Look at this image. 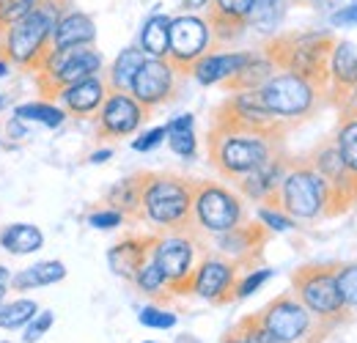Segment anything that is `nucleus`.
<instances>
[{
  "label": "nucleus",
  "instance_id": "f257e3e1",
  "mask_svg": "<svg viewBox=\"0 0 357 343\" xmlns=\"http://www.w3.org/2000/svg\"><path fill=\"white\" fill-rule=\"evenodd\" d=\"M69 11V0H39L31 14H25L20 22H14L0 36V58L22 72H36L52 49L50 39L55 31V22Z\"/></svg>",
  "mask_w": 357,
  "mask_h": 343
},
{
  "label": "nucleus",
  "instance_id": "f03ea898",
  "mask_svg": "<svg viewBox=\"0 0 357 343\" xmlns=\"http://www.w3.org/2000/svg\"><path fill=\"white\" fill-rule=\"evenodd\" d=\"M335 42L338 39L330 31H289V33L272 36L261 47V52L272 61L278 72H291L327 91L330 55Z\"/></svg>",
  "mask_w": 357,
  "mask_h": 343
},
{
  "label": "nucleus",
  "instance_id": "7ed1b4c3",
  "mask_svg": "<svg viewBox=\"0 0 357 343\" xmlns=\"http://www.w3.org/2000/svg\"><path fill=\"white\" fill-rule=\"evenodd\" d=\"M192 195L195 178H184L176 173H146L140 217L157 234L192 231Z\"/></svg>",
  "mask_w": 357,
  "mask_h": 343
},
{
  "label": "nucleus",
  "instance_id": "20e7f679",
  "mask_svg": "<svg viewBox=\"0 0 357 343\" xmlns=\"http://www.w3.org/2000/svg\"><path fill=\"white\" fill-rule=\"evenodd\" d=\"M283 143L286 140L267 137L259 132H242V129L209 127V132H206L209 162L228 181H236L245 173L256 171L275 151L283 148Z\"/></svg>",
  "mask_w": 357,
  "mask_h": 343
},
{
  "label": "nucleus",
  "instance_id": "39448f33",
  "mask_svg": "<svg viewBox=\"0 0 357 343\" xmlns=\"http://www.w3.org/2000/svg\"><path fill=\"white\" fill-rule=\"evenodd\" d=\"M278 209L291 220L330 217V187L308 162V157L289 154V165L278 190Z\"/></svg>",
  "mask_w": 357,
  "mask_h": 343
},
{
  "label": "nucleus",
  "instance_id": "423d86ee",
  "mask_svg": "<svg viewBox=\"0 0 357 343\" xmlns=\"http://www.w3.org/2000/svg\"><path fill=\"white\" fill-rule=\"evenodd\" d=\"M259 96L264 102L272 119H278L286 127H297L313 119L324 102V88L313 86L311 80L297 77L291 72H275L264 86L259 88Z\"/></svg>",
  "mask_w": 357,
  "mask_h": 343
},
{
  "label": "nucleus",
  "instance_id": "0eeeda50",
  "mask_svg": "<svg viewBox=\"0 0 357 343\" xmlns=\"http://www.w3.org/2000/svg\"><path fill=\"white\" fill-rule=\"evenodd\" d=\"M105 61L102 52L93 44H75V47H63V49H50L42 66L33 72L36 88H39V99L47 102H58L61 91L69 86L102 75Z\"/></svg>",
  "mask_w": 357,
  "mask_h": 343
},
{
  "label": "nucleus",
  "instance_id": "6e6552de",
  "mask_svg": "<svg viewBox=\"0 0 357 343\" xmlns=\"http://www.w3.org/2000/svg\"><path fill=\"white\" fill-rule=\"evenodd\" d=\"M297 300L303 302L313 316H319L321 321L341 327L352 319V310H347V305L338 294L335 286V264H303L291 272V289H289Z\"/></svg>",
  "mask_w": 357,
  "mask_h": 343
},
{
  "label": "nucleus",
  "instance_id": "1a4fd4ad",
  "mask_svg": "<svg viewBox=\"0 0 357 343\" xmlns=\"http://www.w3.org/2000/svg\"><path fill=\"white\" fill-rule=\"evenodd\" d=\"M259 319L280 343H324L335 330L333 324L313 316L291 291L269 300L267 307L259 310Z\"/></svg>",
  "mask_w": 357,
  "mask_h": 343
},
{
  "label": "nucleus",
  "instance_id": "9d476101",
  "mask_svg": "<svg viewBox=\"0 0 357 343\" xmlns=\"http://www.w3.org/2000/svg\"><path fill=\"white\" fill-rule=\"evenodd\" d=\"M245 220H248V209L236 190L225 187L220 181H209V178L195 181V195H192V231L195 234L206 239V236L236 228Z\"/></svg>",
  "mask_w": 357,
  "mask_h": 343
},
{
  "label": "nucleus",
  "instance_id": "9b49d317",
  "mask_svg": "<svg viewBox=\"0 0 357 343\" xmlns=\"http://www.w3.org/2000/svg\"><path fill=\"white\" fill-rule=\"evenodd\" d=\"M204 250H206V239L195 231L157 234L151 258L168 277L174 297L192 294V275H195V266L204 256Z\"/></svg>",
  "mask_w": 357,
  "mask_h": 343
},
{
  "label": "nucleus",
  "instance_id": "f8f14e48",
  "mask_svg": "<svg viewBox=\"0 0 357 343\" xmlns=\"http://www.w3.org/2000/svg\"><path fill=\"white\" fill-rule=\"evenodd\" d=\"M212 127L259 132V135L278 137V140H286V135H289L286 124H280L278 119L269 116V110L264 107V102L259 96V88H253V91H234L225 102H220L215 107Z\"/></svg>",
  "mask_w": 357,
  "mask_h": 343
},
{
  "label": "nucleus",
  "instance_id": "ddd939ff",
  "mask_svg": "<svg viewBox=\"0 0 357 343\" xmlns=\"http://www.w3.org/2000/svg\"><path fill=\"white\" fill-rule=\"evenodd\" d=\"M316 173L330 187V217H341L357 206V176L341 160L333 135L319 140L311 151L305 154Z\"/></svg>",
  "mask_w": 357,
  "mask_h": 343
},
{
  "label": "nucleus",
  "instance_id": "4468645a",
  "mask_svg": "<svg viewBox=\"0 0 357 343\" xmlns=\"http://www.w3.org/2000/svg\"><path fill=\"white\" fill-rule=\"evenodd\" d=\"M215 49L209 25L204 17L198 14H181L171 20V31H168V55L165 61L176 69V75L190 77L195 61H201L206 52Z\"/></svg>",
  "mask_w": 357,
  "mask_h": 343
},
{
  "label": "nucleus",
  "instance_id": "2eb2a0df",
  "mask_svg": "<svg viewBox=\"0 0 357 343\" xmlns=\"http://www.w3.org/2000/svg\"><path fill=\"white\" fill-rule=\"evenodd\" d=\"M242 277V266L228 261L215 250H204V256L192 275V294L212 305H231L236 302V283Z\"/></svg>",
  "mask_w": 357,
  "mask_h": 343
},
{
  "label": "nucleus",
  "instance_id": "dca6fc26",
  "mask_svg": "<svg viewBox=\"0 0 357 343\" xmlns=\"http://www.w3.org/2000/svg\"><path fill=\"white\" fill-rule=\"evenodd\" d=\"M269 228H264L259 220H245L239 222L236 228L225 231V234H215V236H206L212 242L209 250L220 253L228 261L239 264L242 269H256L264 258V250H267V242H269Z\"/></svg>",
  "mask_w": 357,
  "mask_h": 343
},
{
  "label": "nucleus",
  "instance_id": "f3484780",
  "mask_svg": "<svg viewBox=\"0 0 357 343\" xmlns=\"http://www.w3.org/2000/svg\"><path fill=\"white\" fill-rule=\"evenodd\" d=\"M178 80H181V75H176V69L165 58H146L135 75L130 93L140 102L143 110L154 113L157 107L171 105L176 99Z\"/></svg>",
  "mask_w": 357,
  "mask_h": 343
},
{
  "label": "nucleus",
  "instance_id": "a211bd4d",
  "mask_svg": "<svg viewBox=\"0 0 357 343\" xmlns=\"http://www.w3.org/2000/svg\"><path fill=\"white\" fill-rule=\"evenodd\" d=\"M96 119V137L99 140H124L132 132L143 127V121L149 119V110L140 107V102L132 93H121V91H107Z\"/></svg>",
  "mask_w": 357,
  "mask_h": 343
},
{
  "label": "nucleus",
  "instance_id": "6ab92c4d",
  "mask_svg": "<svg viewBox=\"0 0 357 343\" xmlns=\"http://www.w3.org/2000/svg\"><path fill=\"white\" fill-rule=\"evenodd\" d=\"M324 102L335 110L357 107V44L347 39H338L333 47Z\"/></svg>",
  "mask_w": 357,
  "mask_h": 343
},
{
  "label": "nucleus",
  "instance_id": "aec40b11",
  "mask_svg": "<svg viewBox=\"0 0 357 343\" xmlns=\"http://www.w3.org/2000/svg\"><path fill=\"white\" fill-rule=\"evenodd\" d=\"M289 165V154L280 148L269 157L267 162H261L256 171L245 173L242 178H236V192L259 206H275L278 209V190L283 181V173Z\"/></svg>",
  "mask_w": 357,
  "mask_h": 343
},
{
  "label": "nucleus",
  "instance_id": "412c9836",
  "mask_svg": "<svg viewBox=\"0 0 357 343\" xmlns=\"http://www.w3.org/2000/svg\"><path fill=\"white\" fill-rule=\"evenodd\" d=\"M250 11L253 0H209V6L204 8V20L215 47L236 42L250 28Z\"/></svg>",
  "mask_w": 357,
  "mask_h": 343
},
{
  "label": "nucleus",
  "instance_id": "4be33fe9",
  "mask_svg": "<svg viewBox=\"0 0 357 343\" xmlns=\"http://www.w3.org/2000/svg\"><path fill=\"white\" fill-rule=\"evenodd\" d=\"M107 80L102 75H93L86 77L75 86H69L66 91H61L58 96V105L66 110V116H75V119H93L107 96Z\"/></svg>",
  "mask_w": 357,
  "mask_h": 343
},
{
  "label": "nucleus",
  "instance_id": "5701e85b",
  "mask_svg": "<svg viewBox=\"0 0 357 343\" xmlns=\"http://www.w3.org/2000/svg\"><path fill=\"white\" fill-rule=\"evenodd\" d=\"M250 58V52H206L201 61H195L190 77L198 83V86H225L242 66L245 61Z\"/></svg>",
  "mask_w": 357,
  "mask_h": 343
},
{
  "label": "nucleus",
  "instance_id": "b1692460",
  "mask_svg": "<svg viewBox=\"0 0 357 343\" xmlns=\"http://www.w3.org/2000/svg\"><path fill=\"white\" fill-rule=\"evenodd\" d=\"M154 242H157V234H149V236H127V239L116 242V245L107 250V264H110V269H113L119 277L132 280L135 272L151 258Z\"/></svg>",
  "mask_w": 357,
  "mask_h": 343
},
{
  "label": "nucleus",
  "instance_id": "393cba45",
  "mask_svg": "<svg viewBox=\"0 0 357 343\" xmlns=\"http://www.w3.org/2000/svg\"><path fill=\"white\" fill-rule=\"evenodd\" d=\"M96 42V25L86 11H75L69 8L52 31L50 47L52 49H63V47H75V44H93Z\"/></svg>",
  "mask_w": 357,
  "mask_h": 343
},
{
  "label": "nucleus",
  "instance_id": "a878e982",
  "mask_svg": "<svg viewBox=\"0 0 357 343\" xmlns=\"http://www.w3.org/2000/svg\"><path fill=\"white\" fill-rule=\"evenodd\" d=\"M143 181H146V173H135V176L116 181L105 195V206L121 212L124 217L137 220L140 217V198H143Z\"/></svg>",
  "mask_w": 357,
  "mask_h": 343
},
{
  "label": "nucleus",
  "instance_id": "bb28decb",
  "mask_svg": "<svg viewBox=\"0 0 357 343\" xmlns=\"http://www.w3.org/2000/svg\"><path fill=\"white\" fill-rule=\"evenodd\" d=\"M66 277V266L61 261H39L17 275H11L8 289L14 291H31V289H45V286H55Z\"/></svg>",
  "mask_w": 357,
  "mask_h": 343
},
{
  "label": "nucleus",
  "instance_id": "cd10ccee",
  "mask_svg": "<svg viewBox=\"0 0 357 343\" xmlns=\"http://www.w3.org/2000/svg\"><path fill=\"white\" fill-rule=\"evenodd\" d=\"M0 247L11 256H31L45 247V234L31 222H14L0 231Z\"/></svg>",
  "mask_w": 357,
  "mask_h": 343
},
{
  "label": "nucleus",
  "instance_id": "c85d7f7f",
  "mask_svg": "<svg viewBox=\"0 0 357 343\" xmlns=\"http://www.w3.org/2000/svg\"><path fill=\"white\" fill-rule=\"evenodd\" d=\"M275 72H278V69L272 66V61H269L264 52H250V58L245 61V66L225 83V91L234 93V91H253V88H261Z\"/></svg>",
  "mask_w": 357,
  "mask_h": 343
},
{
  "label": "nucleus",
  "instance_id": "c756f323",
  "mask_svg": "<svg viewBox=\"0 0 357 343\" xmlns=\"http://www.w3.org/2000/svg\"><path fill=\"white\" fill-rule=\"evenodd\" d=\"M132 283H135V289H137L143 297H149L154 305H165V302L174 300L171 283H168V277L162 275V269L157 266L154 258H149V261L135 272Z\"/></svg>",
  "mask_w": 357,
  "mask_h": 343
},
{
  "label": "nucleus",
  "instance_id": "7c9ffc66",
  "mask_svg": "<svg viewBox=\"0 0 357 343\" xmlns=\"http://www.w3.org/2000/svg\"><path fill=\"white\" fill-rule=\"evenodd\" d=\"M143 61H146V55H143L140 47H127V49H121V52L116 55V61L110 63V69H107V88H110V91L130 93L135 75H137V69L143 66Z\"/></svg>",
  "mask_w": 357,
  "mask_h": 343
},
{
  "label": "nucleus",
  "instance_id": "2f4dec72",
  "mask_svg": "<svg viewBox=\"0 0 357 343\" xmlns=\"http://www.w3.org/2000/svg\"><path fill=\"white\" fill-rule=\"evenodd\" d=\"M333 140L344 165L357 176V107L338 110V127L333 132Z\"/></svg>",
  "mask_w": 357,
  "mask_h": 343
},
{
  "label": "nucleus",
  "instance_id": "473e14b6",
  "mask_svg": "<svg viewBox=\"0 0 357 343\" xmlns=\"http://www.w3.org/2000/svg\"><path fill=\"white\" fill-rule=\"evenodd\" d=\"M168 31H171V17L165 14H151L143 22L140 31V49L146 58H165L168 55Z\"/></svg>",
  "mask_w": 357,
  "mask_h": 343
},
{
  "label": "nucleus",
  "instance_id": "72a5a7b5",
  "mask_svg": "<svg viewBox=\"0 0 357 343\" xmlns=\"http://www.w3.org/2000/svg\"><path fill=\"white\" fill-rule=\"evenodd\" d=\"M165 140L171 146V151L178 154L181 160H192L195 157V148H198V140H195V116L184 113L174 119L171 124H165Z\"/></svg>",
  "mask_w": 357,
  "mask_h": 343
},
{
  "label": "nucleus",
  "instance_id": "f704fd0d",
  "mask_svg": "<svg viewBox=\"0 0 357 343\" xmlns=\"http://www.w3.org/2000/svg\"><path fill=\"white\" fill-rule=\"evenodd\" d=\"M14 116L22 119L25 124H45V127L55 129L66 121V110L58 105V102H25V105H17L14 107Z\"/></svg>",
  "mask_w": 357,
  "mask_h": 343
},
{
  "label": "nucleus",
  "instance_id": "c9c22d12",
  "mask_svg": "<svg viewBox=\"0 0 357 343\" xmlns=\"http://www.w3.org/2000/svg\"><path fill=\"white\" fill-rule=\"evenodd\" d=\"M36 313H39V305L33 300H3L0 302V330H22Z\"/></svg>",
  "mask_w": 357,
  "mask_h": 343
},
{
  "label": "nucleus",
  "instance_id": "e433bc0d",
  "mask_svg": "<svg viewBox=\"0 0 357 343\" xmlns=\"http://www.w3.org/2000/svg\"><path fill=\"white\" fill-rule=\"evenodd\" d=\"M283 11H286V0H253L250 25L259 33H269L283 20Z\"/></svg>",
  "mask_w": 357,
  "mask_h": 343
},
{
  "label": "nucleus",
  "instance_id": "4c0bfd02",
  "mask_svg": "<svg viewBox=\"0 0 357 343\" xmlns=\"http://www.w3.org/2000/svg\"><path fill=\"white\" fill-rule=\"evenodd\" d=\"M335 286L347 310H357V264H335Z\"/></svg>",
  "mask_w": 357,
  "mask_h": 343
},
{
  "label": "nucleus",
  "instance_id": "58836bf2",
  "mask_svg": "<svg viewBox=\"0 0 357 343\" xmlns=\"http://www.w3.org/2000/svg\"><path fill=\"white\" fill-rule=\"evenodd\" d=\"M236 330L242 333L245 343H280L272 333H269L267 327L261 324L259 313H248V316H242V319L236 321Z\"/></svg>",
  "mask_w": 357,
  "mask_h": 343
},
{
  "label": "nucleus",
  "instance_id": "ea45409f",
  "mask_svg": "<svg viewBox=\"0 0 357 343\" xmlns=\"http://www.w3.org/2000/svg\"><path fill=\"white\" fill-rule=\"evenodd\" d=\"M39 0H0V36L14 25L20 22L25 14H31L36 8Z\"/></svg>",
  "mask_w": 357,
  "mask_h": 343
},
{
  "label": "nucleus",
  "instance_id": "a19ab883",
  "mask_svg": "<svg viewBox=\"0 0 357 343\" xmlns=\"http://www.w3.org/2000/svg\"><path fill=\"white\" fill-rule=\"evenodd\" d=\"M137 321L143 324V327H149V330H171V327H176V313H171V310H165V307H160V305H146L140 313H137Z\"/></svg>",
  "mask_w": 357,
  "mask_h": 343
},
{
  "label": "nucleus",
  "instance_id": "79ce46f5",
  "mask_svg": "<svg viewBox=\"0 0 357 343\" xmlns=\"http://www.w3.org/2000/svg\"><path fill=\"white\" fill-rule=\"evenodd\" d=\"M52 321H55V313H52V310H39V313L25 324V330H22V341L39 343L47 335V330L52 327Z\"/></svg>",
  "mask_w": 357,
  "mask_h": 343
},
{
  "label": "nucleus",
  "instance_id": "37998d69",
  "mask_svg": "<svg viewBox=\"0 0 357 343\" xmlns=\"http://www.w3.org/2000/svg\"><path fill=\"white\" fill-rule=\"evenodd\" d=\"M259 222L269 231H294L297 228V220H291L286 212H280L275 206H259Z\"/></svg>",
  "mask_w": 357,
  "mask_h": 343
},
{
  "label": "nucleus",
  "instance_id": "c03bdc74",
  "mask_svg": "<svg viewBox=\"0 0 357 343\" xmlns=\"http://www.w3.org/2000/svg\"><path fill=\"white\" fill-rule=\"evenodd\" d=\"M269 277H272V269H259V266H256L250 275L239 277V283H236V300H245V297H250L253 291H259Z\"/></svg>",
  "mask_w": 357,
  "mask_h": 343
},
{
  "label": "nucleus",
  "instance_id": "a18cd8bd",
  "mask_svg": "<svg viewBox=\"0 0 357 343\" xmlns=\"http://www.w3.org/2000/svg\"><path fill=\"white\" fill-rule=\"evenodd\" d=\"M86 220H89L91 228H96V231H113V228L124 225V220H127V217L121 215V212H116V209H110V206H105V209L91 212Z\"/></svg>",
  "mask_w": 357,
  "mask_h": 343
},
{
  "label": "nucleus",
  "instance_id": "49530a36",
  "mask_svg": "<svg viewBox=\"0 0 357 343\" xmlns=\"http://www.w3.org/2000/svg\"><path fill=\"white\" fill-rule=\"evenodd\" d=\"M162 140H165V127H154L149 129V132H143L140 137H135L132 148L135 151H154Z\"/></svg>",
  "mask_w": 357,
  "mask_h": 343
},
{
  "label": "nucleus",
  "instance_id": "de8ad7c7",
  "mask_svg": "<svg viewBox=\"0 0 357 343\" xmlns=\"http://www.w3.org/2000/svg\"><path fill=\"white\" fill-rule=\"evenodd\" d=\"M333 22H335V25H357V3L355 6L341 8V11H335V14H333Z\"/></svg>",
  "mask_w": 357,
  "mask_h": 343
},
{
  "label": "nucleus",
  "instance_id": "09e8293b",
  "mask_svg": "<svg viewBox=\"0 0 357 343\" xmlns=\"http://www.w3.org/2000/svg\"><path fill=\"white\" fill-rule=\"evenodd\" d=\"M6 132H8V140H22L25 135H28V124L22 121V119H11L8 124H6Z\"/></svg>",
  "mask_w": 357,
  "mask_h": 343
},
{
  "label": "nucleus",
  "instance_id": "8fccbe9b",
  "mask_svg": "<svg viewBox=\"0 0 357 343\" xmlns=\"http://www.w3.org/2000/svg\"><path fill=\"white\" fill-rule=\"evenodd\" d=\"M209 6V0H181V8L187 11V14H198V11H204Z\"/></svg>",
  "mask_w": 357,
  "mask_h": 343
},
{
  "label": "nucleus",
  "instance_id": "3c124183",
  "mask_svg": "<svg viewBox=\"0 0 357 343\" xmlns=\"http://www.w3.org/2000/svg\"><path fill=\"white\" fill-rule=\"evenodd\" d=\"M220 343H245V338H242V333H239V330H236V324H234L223 338H220Z\"/></svg>",
  "mask_w": 357,
  "mask_h": 343
},
{
  "label": "nucleus",
  "instance_id": "603ef678",
  "mask_svg": "<svg viewBox=\"0 0 357 343\" xmlns=\"http://www.w3.org/2000/svg\"><path fill=\"white\" fill-rule=\"evenodd\" d=\"M8 280H11L8 269H3V266H0V302L6 300V294H8Z\"/></svg>",
  "mask_w": 357,
  "mask_h": 343
},
{
  "label": "nucleus",
  "instance_id": "864d4df0",
  "mask_svg": "<svg viewBox=\"0 0 357 343\" xmlns=\"http://www.w3.org/2000/svg\"><path fill=\"white\" fill-rule=\"evenodd\" d=\"M113 157V151L110 148H99V151H93L89 157V162H105V160H110Z\"/></svg>",
  "mask_w": 357,
  "mask_h": 343
},
{
  "label": "nucleus",
  "instance_id": "5fc2aeb1",
  "mask_svg": "<svg viewBox=\"0 0 357 343\" xmlns=\"http://www.w3.org/2000/svg\"><path fill=\"white\" fill-rule=\"evenodd\" d=\"M294 3H308V0H294Z\"/></svg>",
  "mask_w": 357,
  "mask_h": 343
},
{
  "label": "nucleus",
  "instance_id": "6e6d98bb",
  "mask_svg": "<svg viewBox=\"0 0 357 343\" xmlns=\"http://www.w3.org/2000/svg\"><path fill=\"white\" fill-rule=\"evenodd\" d=\"M143 343H157V341H143Z\"/></svg>",
  "mask_w": 357,
  "mask_h": 343
},
{
  "label": "nucleus",
  "instance_id": "4d7b16f0",
  "mask_svg": "<svg viewBox=\"0 0 357 343\" xmlns=\"http://www.w3.org/2000/svg\"><path fill=\"white\" fill-rule=\"evenodd\" d=\"M0 343H11V341H0Z\"/></svg>",
  "mask_w": 357,
  "mask_h": 343
},
{
  "label": "nucleus",
  "instance_id": "13d9d810",
  "mask_svg": "<svg viewBox=\"0 0 357 343\" xmlns=\"http://www.w3.org/2000/svg\"><path fill=\"white\" fill-rule=\"evenodd\" d=\"M0 146H3V140H0Z\"/></svg>",
  "mask_w": 357,
  "mask_h": 343
}]
</instances>
